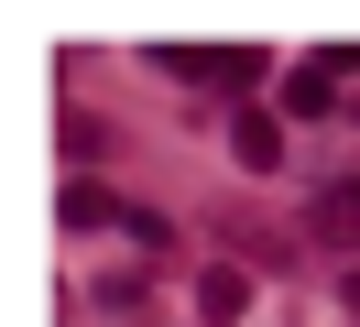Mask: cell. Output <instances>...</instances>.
Listing matches in <instances>:
<instances>
[{"label":"cell","instance_id":"obj_3","mask_svg":"<svg viewBox=\"0 0 360 327\" xmlns=\"http://www.w3.org/2000/svg\"><path fill=\"white\" fill-rule=\"evenodd\" d=\"M229 131H240V142H229V153H240L251 174H273V164H284V131H273L262 109H240V120H229Z\"/></svg>","mask_w":360,"mask_h":327},{"label":"cell","instance_id":"obj_1","mask_svg":"<svg viewBox=\"0 0 360 327\" xmlns=\"http://www.w3.org/2000/svg\"><path fill=\"white\" fill-rule=\"evenodd\" d=\"M153 65L197 87H262V44H153Z\"/></svg>","mask_w":360,"mask_h":327},{"label":"cell","instance_id":"obj_6","mask_svg":"<svg viewBox=\"0 0 360 327\" xmlns=\"http://www.w3.org/2000/svg\"><path fill=\"white\" fill-rule=\"evenodd\" d=\"M284 109H306V120H328V109H338V87L316 77V65H295V77H284Z\"/></svg>","mask_w":360,"mask_h":327},{"label":"cell","instance_id":"obj_5","mask_svg":"<svg viewBox=\"0 0 360 327\" xmlns=\"http://www.w3.org/2000/svg\"><path fill=\"white\" fill-rule=\"evenodd\" d=\"M316 229H328V240H360V174H349V186H328V196H316Z\"/></svg>","mask_w":360,"mask_h":327},{"label":"cell","instance_id":"obj_2","mask_svg":"<svg viewBox=\"0 0 360 327\" xmlns=\"http://www.w3.org/2000/svg\"><path fill=\"white\" fill-rule=\"evenodd\" d=\"M197 316H207V327H229V316H251V283L229 273V262H219V273H197Z\"/></svg>","mask_w":360,"mask_h":327},{"label":"cell","instance_id":"obj_4","mask_svg":"<svg viewBox=\"0 0 360 327\" xmlns=\"http://www.w3.org/2000/svg\"><path fill=\"white\" fill-rule=\"evenodd\" d=\"M66 229H120V207L88 186V174H66Z\"/></svg>","mask_w":360,"mask_h":327}]
</instances>
